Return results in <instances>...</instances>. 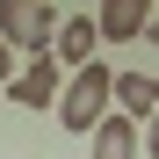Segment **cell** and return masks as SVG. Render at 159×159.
<instances>
[{
    "mask_svg": "<svg viewBox=\"0 0 159 159\" xmlns=\"http://www.w3.org/2000/svg\"><path fill=\"white\" fill-rule=\"evenodd\" d=\"M109 87H116V72L101 65V58H94V65H80L65 87H58V130H80V138H87V130L109 116Z\"/></svg>",
    "mask_w": 159,
    "mask_h": 159,
    "instance_id": "cell-1",
    "label": "cell"
},
{
    "mask_svg": "<svg viewBox=\"0 0 159 159\" xmlns=\"http://www.w3.org/2000/svg\"><path fill=\"white\" fill-rule=\"evenodd\" d=\"M51 0H0V43L15 58H51Z\"/></svg>",
    "mask_w": 159,
    "mask_h": 159,
    "instance_id": "cell-2",
    "label": "cell"
},
{
    "mask_svg": "<svg viewBox=\"0 0 159 159\" xmlns=\"http://www.w3.org/2000/svg\"><path fill=\"white\" fill-rule=\"evenodd\" d=\"M0 94H7L15 101V109H58V65H51V58H29V65H15V80H7V87H0Z\"/></svg>",
    "mask_w": 159,
    "mask_h": 159,
    "instance_id": "cell-3",
    "label": "cell"
},
{
    "mask_svg": "<svg viewBox=\"0 0 159 159\" xmlns=\"http://www.w3.org/2000/svg\"><path fill=\"white\" fill-rule=\"evenodd\" d=\"M94 15H72V22H58L51 29V65L58 72H80V65H94Z\"/></svg>",
    "mask_w": 159,
    "mask_h": 159,
    "instance_id": "cell-4",
    "label": "cell"
},
{
    "mask_svg": "<svg viewBox=\"0 0 159 159\" xmlns=\"http://www.w3.org/2000/svg\"><path fill=\"white\" fill-rule=\"evenodd\" d=\"M145 22H152V0H101L94 7V36L101 43H138Z\"/></svg>",
    "mask_w": 159,
    "mask_h": 159,
    "instance_id": "cell-5",
    "label": "cell"
},
{
    "mask_svg": "<svg viewBox=\"0 0 159 159\" xmlns=\"http://www.w3.org/2000/svg\"><path fill=\"white\" fill-rule=\"evenodd\" d=\"M109 109H116V116H130V123H145V116L159 109V80H152V72H116Z\"/></svg>",
    "mask_w": 159,
    "mask_h": 159,
    "instance_id": "cell-6",
    "label": "cell"
},
{
    "mask_svg": "<svg viewBox=\"0 0 159 159\" xmlns=\"http://www.w3.org/2000/svg\"><path fill=\"white\" fill-rule=\"evenodd\" d=\"M87 138H94V159H145V152H138V123H130V116H116V109L101 116Z\"/></svg>",
    "mask_w": 159,
    "mask_h": 159,
    "instance_id": "cell-7",
    "label": "cell"
},
{
    "mask_svg": "<svg viewBox=\"0 0 159 159\" xmlns=\"http://www.w3.org/2000/svg\"><path fill=\"white\" fill-rule=\"evenodd\" d=\"M138 152H145V159H159V109L138 123Z\"/></svg>",
    "mask_w": 159,
    "mask_h": 159,
    "instance_id": "cell-8",
    "label": "cell"
},
{
    "mask_svg": "<svg viewBox=\"0 0 159 159\" xmlns=\"http://www.w3.org/2000/svg\"><path fill=\"white\" fill-rule=\"evenodd\" d=\"M7 80H15V51L0 43V87H7Z\"/></svg>",
    "mask_w": 159,
    "mask_h": 159,
    "instance_id": "cell-9",
    "label": "cell"
},
{
    "mask_svg": "<svg viewBox=\"0 0 159 159\" xmlns=\"http://www.w3.org/2000/svg\"><path fill=\"white\" fill-rule=\"evenodd\" d=\"M138 36H145V43H152V51H159V15H152V22H145V29H138Z\"/></svg>",
    "mask_w": 159,
    "mask_h": 159,
    "instance_id": "cell-10",
    "label": "cell"
}]
</instances>
